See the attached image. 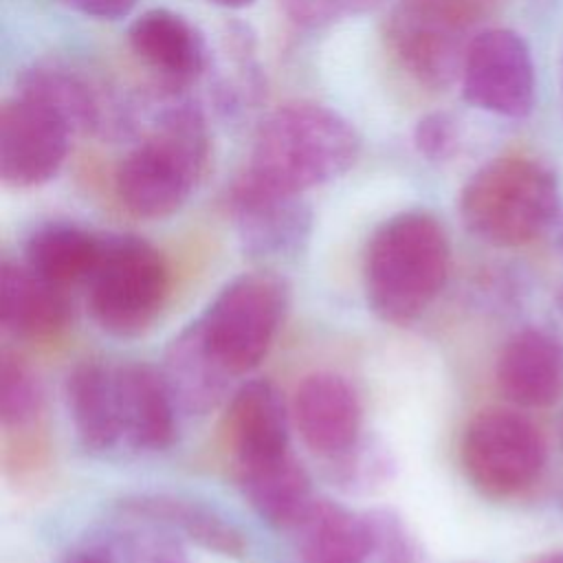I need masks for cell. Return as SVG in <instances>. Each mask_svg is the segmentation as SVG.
Wrapping results in <instances>:
<instances>
[{
  "mask_svg": "<svg viewBox=\"0 0 563 563\" xmlns=\"http://www.w3.org/2000/svg\"><path fill=\"white\" fill-rule=\"evenodd\" d=\"M361 139L336 110L314 101L284 103L260 125L233 194L301 196L343 176L358 158Z\"/></svg>",
  "mask_w": 563,
  "mask_h": 563,
  "instance_id": "1",
  "label": "cell"
},
{
  "mask_svg": "<svg viewBox=\"0 0 563 563\" xmlns=\"http://www.w3.org/2000/svg\"><path fill=\"white\" fill-rule=\"evenodd\" d=\"M451 249L442 224L427 211H402L369 238L363 264L365 297L389 323L420 317L442 290Z\"/></svg>",
  "mask_w": 563,
  "mask_h": 563,
  "instance_id": "2",
  "label": "cell"
},
{
  "mask_svg": "<svg viewBox=\"0 0 563 563\" xmlns=\"http://www.w3.org/2000/svg\"><path fill=\"white\" fill-rule=\"evenodd\" d=\"M209 161V132L200 108L180 101L161 112L150 134L119 163L114 189L139 218H167L194 194Z\"/></svg>",
  "mask_w": 563,
  "mask_h": 563,
  "instance_id": "3",
  "label": "cell"
},
{
  "mask_svg": "<svg viewBox=\"0 0 563 563\" xmlns=\"http://www.w3.org/2000/svg\"><path fill=\"white\" fill-rule=\"evenodd\" d=\"M556 213V176L541 161L521 154L488 161L460 194L464 227L493 246L532 242L552 224Z\"/></svg>",
  "mask_w": 563,
  "mask_h": 563,
  "instance_id": "4",
  "label": "cell"
},
{
  "mask_svg": "<svg viewBox=\"0 0 563 563\" xmlns=\"http://www.w3.org/2000/svg\"><path fill=\"white\" fill-rule=\"evenodd\" d=\"M95 321L114 336H136L161 312L169 271L163 255L136 235H101L97 262L86 279Z\"/></svg>",
  "mask_w": 563,
  "mask_h": 563,
  "instance_id": "5",
  "label": "cell"
},
{
  "mask_svg": "<svg viewBox=\"0 0 563 563\" xmlns=\"http://www.w3.org/2000/svg\"><path fill=\"white\" fill-rule=\"evenodd\" d=\"M288 290L271 271L231 279L196 319L209 350L231 374L260 365L282 325Z\"/></svg>",
  "mask_w": 563,
  "mask_h": 563,
  "instance_id": "6",
  "label": "cell"
},
{
  "mask_svg": "<svg viewBox=\"0 0 563 563\" xmlns=\"http://www.w3.org/2000/svg\"><path fill=\"white\" fill-rule=\"evenodd\" d=\"M475 0H398L387 22V40L411 77L444 88L462 75Z\"/></svg>",
  "mask_w": 563,
  "mask_h": 563,
  "instance_id": "7",
  "label": "cell"
},
{
  "mask_svg": "<svg viewBox=\"0 0 563 563\" xmlns=\"http://www.w3.org/2000/svg\"><path fill=\"white\" fill-rule=\"evenodd\" d=\"M471 484L495 499L528 490L545 466V442L539 427L512 411L490 407L471 418L460 444Z\"/></svg>",
  "mask_w": 563,
  "mask_h": 563,
  "instance_id": "8",
  "label": "cell"
},
{
  "mask_svg": "<svg viewBox=\"0 0 563 563\" xmlns=\"http://www.w3.org/2000/svg\"><path fill=\"white\" fill-rule=\"evenodd\" d=\"M460 81L471 106L499 117L521 119L534 106V62L526 40L510 29L473 35Z\"/></svg>",
  "mask_w": 563,
  "mask_h": 563,
  "instance_id": "9",
  "label": "cell"
},
{
  "mask_svg": "<svg viewBox=\"0 0 563 563\" xmlns=\"http://www.w3.org/2000/svg\"><path fill=\"white\" fill-rule=\"evenodd\" d=\"M70 128L42 101L15 92L0 108V178L7 187L31 189L62 169Z\"/></svg>",
  "mask_w": 563,
  "mask_h": 563,
  "instance_id": "10",
  "label": "cell"
},
{
  "mask_svg": "<svg viewBox=\"0 0 563 563\" xmlns=\"http://www.w3.org/2000/svg\"><path fill=\"white\" fill-rule=\"evenodd\" d=\"M48 106L73 134L125 136L132 128L128 108L103 86L62 64H35L18 79V90Z\"/></svg>",
  "mask_w": 563,
  "mask_h": 563,
  "instance_id": "11",
  "label": "cell"
},
{
  "mask_svg": "<svg viewBox=\"0 0 563 563\" xmlns=\"http://www.w3.org/2000/svg\"><path fill=\"white\" fill-rule=\"evenodd\" d=\"M132 53L172 88L194 84L211 62L205 35L180 13L154 7L128 29Z\"/></svg>",
  "mask_w": 563,
  "mask_h": 563,
  "instance_id": "12",
  "label": "cell"
},
{
  "mask_svg": "<svg viewBox=\"0 0 563 563\" xmlns=\"http://www.w3.org/2000/svg\"><path fill=\"white\" fill-rule=\"evenodd\" d=\"M295 424L303 442L319 455L341 457L358 444L361 400L356 389L339 374L306 376L292 400Z\"/></svg>",
  "mask_w": 563,
  "mask_h": 563,
  "instance_id": "13",
  "label": "cell"
},
{
  "mask_svg": "<svg viewBox=\"0 0 563 563\" xmlns=\"http://www.w3.org/2000/svg\"><path fill=\"white\" fill-rule=\"evenodd\" d=\"M121 446L163 451L176 438V400L163 372L147 363L114 365Z\"/></svg>",
  "mask_w": 563,
  "mask_h": 563,
  "instance_id": "14",
  "label": "cell"
},
{
  "mask_svg": "<svg viewBox=\"0 0 563 563\" xmlns=\"http://www.w3.org/2000/svg\"><path fill=\"white\" fill-rule=\"evenodd\" d=\"M229 205L246 255L257 260L292 257L308 244L312 211L301 196L229 191Z\"/></svg>",
  "mask_w": 563,
  "mask_h": 563,
  "instance_id": "15",
  "label": "cell"
},
{
  "mask_svg": "<svg viewBox=\"0 0 563 563\" xmlns=\"http://www.w3.org/2000/svg\"><path fill=\"white\" fill-rule=\"evenodd\" d=\"M495 376L510 402L548 407L563 394V347L543 330H519L499 352Z\"/></svg>",
  "mask_w": 563,
  "mask_h": 563,
  "instance_id": "16",
  "label": "cell"
},
{
  "mask_svg": "<svg viewBox=\"0 0 563 563\" xmlns=\"http://www.w3.org/2000/svg\"><path fill=\"white\" fill-rule=\"evenodd\" d=\"M229 433L238 466L288 453V411L273 383L249 380L235 391L229 407Z\"/></svg>",
  "mask_w": 563,
  "mask_h": 563,
  "instance_id": "17",
  "label": "cell"
},
{
  "mask_svg": "<svg viewBox=\"0 0 563 563\" xmlns=\"http://www.w3.org/2000/svg\"><path fill=\"white\" fill-rule=\"evenodd\" d=\"M68 297L26 264L2 262L0 321L7 332L22 339H42L59 332L68 321Z\"/></svg>",
  "mask_w": 563,
  "mask_h": 563,
  "instance_id": "18",
  "label": "cell"
},
{
  "mask_svg": "<svg viewBox=\"0 0 563 563\" xmlns=\"http://www.w3.org/2000/svg\"><path fill=\"white\" fill-rule=\"evenodd\" d=\"M163 376L176 407L187 413H207L224 398L233 374L209 350L198 321H194L169 343Z\"/></svg>",
  "mask_w": 563,
  "mask_h": 563,
  "instance_id": "19",
  "label": "cell"
},
{
  "mask_svg": "<svg viewBox=\"0 0 563 563\" xmlns=\"http://www.w3.org/2000/svg\"><path fill=\"white\" fill-rule=\"evenodd\" d=\"M66 400L75 433L88 451L106 453L121 446L114 365H77L66 380Z\"/></svg>",
  "mask_w": 563,
  "mask_h": 563,
  "instance_id": "20",
  "label": "cell"
},
{
  "mask_svg": "<svg viewBox=\"0 0 563 563\" xmlns=\"http://www.w3.org/2000/svg\"><path fill=\"white\" fill-rule=\"evenodd\" d=\"M238 482L253 510L275 528H292L314 499L306 468L290 453L238 466Z\"/></svg>",
  "mask_w": 563,
  "mask_h": 563,
  "instance_id": "21",
  "label": "cell"
},
{
  "mask_svg": "<svg viewBox=\"0 0 563 563\" xmlns=\"http://www.w3.org/2000/svg\"><path fill=\"white\" fill-rule=\"evenodd\" d=\"M130 517L147 519L176 530L207 550L227 556H242L246 550L244 534L213 508L174 495H136L121 504Z\"/></svg>",
  "mask_w": 563,
  "mask_h": 563,
  "instance_id": "22",
  "label": "cell"
},
{
  "mask_svg": "<svg viewBox=\"0 0 563 563\" xmlns=\"http://www.w3.org/2000/svg\"><path fill=\"white\" fill-rule=\"evenodd\" d=\"M292 530L297 532L299 563H367L363 515L330 499H312Z\"/></svg>",
  "mask_w": 563,
  "mask_h": 563,
  "instance_id": "23",
  "label": "cell"
},
{
  "mask_svg": "<svg viewBox=\"0 0 563 563\" xmlns=\"http://www.w3.org/2000/svg\"><path fill=\"white\" fill-rule=\"evenodd\" d=\"M99 244L101 235L77 224L46 222L29 235L24 264L57 286L86 282L97 262Z\"/></svg>",
  "mask_w": 563,
  "mask_h": 563,
  "instance_id": "24",
  "label": "cell"
},
{
  "mask_svg": "<svg viewBox=\"0 0 563 563\" xmlns=\"http://www.w3.org/2000/svg\"><path fill=\"white\" fill-rule=\"evenodd\" d=\"M139 521L141 526L108 530L92 550L108 563H187L180 541L174 539L172 530L147 519Z\"/></svg>",
  "mask_w": 563,
  "mask_h": 563,
  "instance_id": "25",
  "label": "cell"
},
{
  "mask_svg": "<svg viewBox=\"0 0 563 563\" xmlns=\"http://www.w3.org/2000/svg\"><path fill=\"white\" fill-rule=\"evenodd\" d=\"M367 528V563H422L424 554L402 521L389 508H376L363 515Z\"/></svg>",
  "mask_w": 563,
  "mask_h": 563,
  "instance_id": "26",
  "label": "cell"
},
{
  "mask_svg": "<svg viewBox=\"0 0 563 563\" xmlns=\"http://www.w3.org/2000/svg\"><path fill=\"white\" fill-rule=\"evenodd\" d=\"M40 409V387L31 369L18 358L4 356L0 367V418L7 427H20Z\"/></svg>",
  "mask_w": 563,
  "mask_h": 563,
  "instance_id": "27",
  "label": "cell"
},
{
  "mask_svg": "<svg viewBox=\"0 0 563 563\" xmlns=\"http://www.w3.org/2000/svg\"><path fill=\"white\" fill-rule=\"evenodd\" d=\"M413 147L427 161H449L460 147V125L451 112L433 110L413 125Z\"/></svg>",
  "mask_w": 563,
  "mask_h": 563,
  "instance_id": "28",
  "label": "cell"
},
{
  "mask_svg": "<svg viewBox=\"0 0 563 563\" xmlns=\"http://www.w3.org/2000/svg\"><path fill=\"white\" fill-rule=\"evenodd\" d=\"M378 0H279L284 13L303 29H321L345 15L361 13Z\"/></svg>",
  "mask_w": 563,
  "mask_h": 563,
  "instance_id": "29",
  "label": "cell"
},
{
  "mask_svg": "<svg viewBox=\"0 0 563 563\" xmlns=\"http://www.w3.org/2000/svg\"><path fill=\"white\" fill-rule=\"evenodd\" d=\"M66 7L81 15L97 20H119L125 18L139 0H62Z\"/></svg>",
  "mask_w": 563,
  "mask_h": 563,
  "instance_id": "30",
  "label": "cell"
},
{
  "mask_svg": "<svg viewBox=\"0 0 563 563\" xmlns=\"http://www.w3.org/2000/svg\"><path fill=\"white\" fill-rule=\"evenodd\" d=\"M68 563H108L99 552H95V550H86V552H79V554H75Z\"/></svg>",
  "mask_w": 563,
  "mask_h": 563,
  "instance_id": "31",
  "label": "cell"
},
{
  "mask_svg": "<svg viewBox=\"0 0 563 563\" xmlns=\"http://www.w3.org/2000/svg\"><path fill=\"white\" fill-rule=\"evenodd\" d=\"M207 2L224 7V9H244V7H251L255 0H207Z\"/></svg>",
  "mask_w": 563,
  "mask_h": 563,
  "instance_id": "32",
  "label": "cell"
},
{
  "mask_svg": "<svg viewBox=\"0 0 563 563\" xmlns=\"http://www.w3.org/2000/svg\"><path fill=\"white\" fill-rule=\"evenodd\" d=\"M532 563H563V550H554V552H548L539 559H534Z\"/></svg>",
  "mask_w": 563,
  "mask_h": 563,
  "instance_id": "33",
  "label": "cell"
},
{
  "mask_svg": "<svg viewBox=\"0 0 563 563\" xmlns=\"http://www.w3.org/2000/svg\"><path fill=\"white\" fill-rule=\"evenodd\" d=\"M559 431H561V442H563V413H561V422H559Z\"/></svg>",
  "mask_w": 563,
  "mask_h": 563,
  "instance_id": "34",
  "label": "cell"
}]
</instances>
